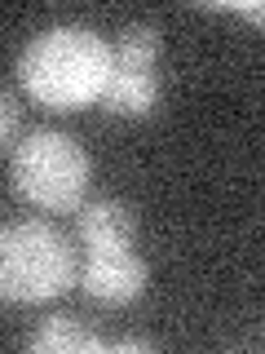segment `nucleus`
Here are the masks:
<instances>
[{"label": "nucleus", "instance_id": "obj_1", "mask_svg": "<svg viewBox=\"0 0 265 354\" xmlns=\"http://www.w3.org/2000/svg\"><path fill=\"white\" fill-rule=\"evenodd\" d=\"M110 75V44L88 27H49L22 49L18 80L40 106L75 111L97 102Z\"/></svg>", "mask_w": 265, "mask_h": 354}, {"label": "nucleus", "instance_id": "obj_9", "mask_svg": "<svg viewBox=\"0 0 265 354\" xmlns=\"http://www.w3.org/2000/svg\"><path fill=\"white\" fill-rule=\"evenodd\" d=\"M18 133H22V106H18V97L0 84V151L18 147Z\"/></svg>", "mask_w": 265, "mask_h": 354}, {"label": "nucleus", "instance_id": "obj_8", "mask_svg": "<svg viewBox=\"0 0 265 354\" xmlns=\"http://www.w3.org/2000/svg\"><path fill=\"white\" fill-rule=\"evenodd\" d=\"M159 53H164V36L150 22H128L115 36V44H110V62L128 66V71H155Z\"/></svg>", "mask_w": 265, "mask_h": 354}, {"label": "nucleus", "instance_id": "obj_3", "mask_svg": "<svg viewBox=\"0 0 265 354\" xmlns=\"http://www.w3.org/2000/svg\"><path fill=\"white\" fill-rule=\"evenodd\" d=\"M14 191L40 213H75L88 191V151L71 133L36 129L14 147L9 160Z\"/></svg>", "mask_w": 265, "mask_h": 354}, {"label": "nucleus", "instance_id": "obj_4", "mask_svg": "<svg viewBox=\"0 0 265 354\" xmlns=\"http://www.w3.org/2000/svg\"><path fill=\"white\" fill-rule=\"evenodd\" d=\"M150 266L137 257L132 248H106V252H88L84 266L75 270V283H80L84 297L102 306H128L146 292Z\"/></svg>", "mask_w": 265, "mask_h": 354}, {"label": "nucleus", "instance_id": "obj_2", "mask_svg": "<svg viewBox=\"0 0 265 354\" xmlns=\"http://www.w3.org/2000/svg\"><path fill=\"white\" fill-rule=\"evenodd\" d=\"M75 248L58 226L22 217L0 226V301L36 306L75 283Z\"/></svg>", "mask_w": 265, "mask_h": 354}, {"label": "nucleus", "instance_id": "obj_6", "mask_svg": "<svg viewBox=\"0 0 265 354\" xmlns=\"http://www.w3.org/2000/svg\"><path fill=\"white\" fill-rule=\"evenodd\" d=\"M110 115H128V120H141L159 106V75L155 71H128V66H115L110 62V75H106V88L97 97Z\"/></svg>", "mask_w": 265, "mask_h": 354}, {"label": "nucleus", "instance_id": "obj_7", "mask_svg": "<svg viewBox=\"0 0 265 354\" xmlns=\"http://www.w3.org/2000/svg\"><path fill=\"white\" fill-rule=\"evenodd\" d=\"M27 350H36V354H93V350H106V341H97L80 315H49L27 337Z\"/></svg>", "mask_w": 265, "mask_h": 354}, {"label": "nucleus", "instance_id": "obj_5", "mask_svg": "<svg viewBox=\"0 0 265 354\" xmlns=\"http://www.w3.org/2000/svg\"><path fill=\"white\" fill-rule=\"evenodd\" d=\"M137 235V217L124 199H93L75 208V239L84 252H106V248H128Z\"/></svg>", "mask_w": 265, "mask_h": 354}]
</instances>
